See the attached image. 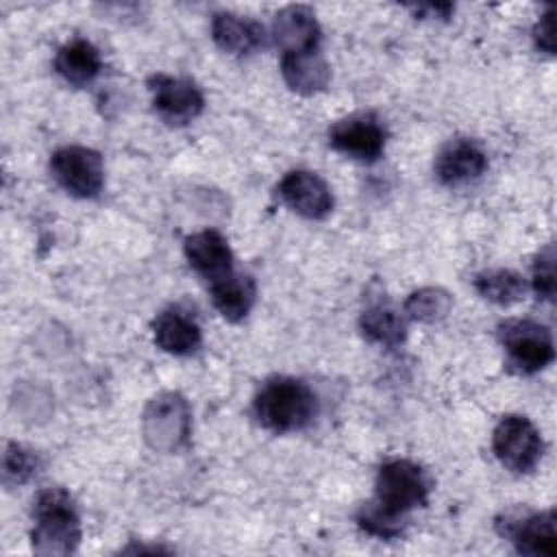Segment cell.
Instances as JSON below:
<instances>
[{
  "label": "cell",
  "mask_w": 557,
  "mask_h": 557,
  "mask_svg": "<svg viewBox=\"0 0 557 557\" xmlns=\"http://www.w3.org/2000/svg\"><path fill=\"white\" fill-rule=\"evenodd\" d=\"M429 476L409 459H389L381 463L374 481V500L366 503L359 513V527L376 537L389 540L400 535L411 509L426 505Z\"/></svg>",
  "instance_id": "1"
},
{
  "label": "cell",
  "mask_w": 557,
  "mask_h": 557,
  "mask_svg": "<svg viewBox=\"0 0 557 557\" xmlns=\"http://www.w3.org/2000/svg\"><path fill=\"white\" fill-rule=\"evenodd\" d=\"M255 416L261 426L274 433L307 429L318 413L313 389L294 376L268 379L255 396Z\"/></svg>",
  "instance_id": "2"
},
{
  "label": "cell",
  "mask_w": 557,
  "mask_h": 557,
  "mask_svg": "<svg viewBox=\"0 0 557 557\" xmlns=\"http://www.w3.org/2000/svg\"><path fill=\"white\" fill-rule=\"evenodd\" d=\"M35 527L30 544L37 555L63 557L72 555L81 542V518L72 496L61 487H48L33 503Z\"/></svg>",
  "instance_id": "3"
},
{
  "label": "cell",
  "mask_w": 557,
  "mask_h": 557,
  "mask_svg": "<svg viewBox=\"0 0 557 557\" xmlns=\"http://www.w3.org/2000/svg\"><path fill=\"white\" fill-rule=\"evenodd\" d=\"M141 426L148 446L159 453H176L187 444L191 431L187 400L176 392H161L146 405Z\"/></svg>",
  "instance_id": "4"
},
{
  "label": "cell",
  "mask_w": 557,
  "mask_h": 557,
  "mask_svg": "<svg viewBox=\"0 0 557 557\" xmlns=\"http://www.w3.org/2000/svg\"><path fill=\"white\" fill-rule=\"evenodd\" d=\"M492 450L496 459L516 474L531 472L542 459V435L524 416H505L492 435Z\"/></svg>",
  "instance_id": "5"
},
{
  "label": "cell",
  "mask_w": 557,
  "mask_h": 557,
  "mask_svg": "<svg viewBox=\"0 0 557 557\" xmlns=\"http://www.w3.org/2000/svg\"><path fill=\"white\" fill-rule=\"evenodd\" d=\"M54 181L76 198H94L104 185V163L98 150L87 146H63L50 157Z\"/></svg>",
  "instance_id": "6"
},
{
  "label": "cell",
  "mask_w": 557,
  "mask_h": 557,
  "mask_svg": "<svg viewBox=\"0 0 557 557\" xmlns=\"http://www.w3.org/2000/svg\"><path fill=\"white\" fill-rule=\"evenodd\" d=\"M500 342L507 361L516 372L533 374L555 359L550 331L531 320H509L500 324Z\"/></svg>",
  "instance_id": "7"
},
{
  "label": "cell",
  "mask_w": 557,
  "mask_h": 557,
  "mask_svg": "<svg viewBox=\"0 0 557 557\" xmlns=\"http://www.w3.org/2000/svg\"><path fill=\"white\" fill-rule=\"evenodd\" d=\"M148 89L152 94V109L168 124H187L205 109V96L191 78L152 74Z\"/></svg>",
  "instance_id": "8"
},
{
  "label": "cell",
  "mask_w": 557,
  "mask_h": 557,
  "mask_svg": "<svg viewBox=\"0 0 557 557\" xmlns=\"http://www.w3.org/2000/svg\"><path fill=\"white\" fill-rule=\"evenodd\" d=\"M387 133L372 113H357L335 122L329 131V144L357 161H376L385 150Z\"/></svg>",
  "instance_id": "9"
},
{
  "label": "cell",
  "mask_w": 557,
  "mask_h": 557,
  "mask_svg": "<svg viewBox=\"0 0 557 557\" xmlns=\"http://www.w3.org/2000/svg\"><path fill=\"white\" fill-rule=\"evenodd\" d=\"M276 194L294 213L307 220H322L333 211L331 187L309 170H292L276 185Z\"/></svg>",
  "instance_id": "10"
},
{
  "label": "cell",
  "mask_w": 557,
  "mask_h": 557,
  "mask_svg": "<svg viewBox=\"0 0 557 557\" xmlns=\"http://www.w3.org/2000/svg\"><path fill=\"white\" fill-rule=\"evenodd\" d=\"M433 170L442 185L459 187L476 181L487 170V157L474 139L457 137V139H450L437 152Z\"/></svg>",
  "instance_id": "11"
},
{
  "label": "cell",
  "mask_w": 557,
  "mask_h": 557,
  "mask_svg": "<svg viewBox=\"0 0 557 557\" xmlns=\"http://www.w3.org/2000/svg\"><path fill=\"white\" fill-rule=\"evenodd\" d=\"M507 535L520 555L555 557L557 555V516L553 509L529 513L522 518H505Z\"/></svg>",
  "instance_id": "12"
},
{
  "label": "cell",
  "mask_w": 557,
  "mask_h": 557,
  "mask_svg": "<svg viewBox=\"0 0 557 557\" xmlns=\"http://www.w3.org/2000/svg\"><path fill=\"white\" fill-rule=\"evenodd\" d=\"M272 39L283 50V54L318 50L320 24L315 13L302 4H289L281 9L272 20Z\"/></svg>",
  "instance_id": "13"
},
{
  "label": "cell",
  "mask_w": 557,
  "mask_h": 557,
  "mask_svg": "<svg viewBox=\"0 0 557 557\" xmlns=\"http://www.w3.org/2000/svg\"><path fill=\"white\" fill-rule=\"evenodd\" d=\"M183 248L189 265L211 283L233 272L231 246L218 231L207 228L200 233H191L185 237Z\"/></svg>",
  "instance_id": "14"
},
{
  "label": "cell",
  "mask_w": 557,
  "mask_h": 557,
  "mask_svg": "<svg viewBox=\"0 0 557 557\" xmlns=\"http://www.w3.org/2000/svg\"><path fill=\"white\" fill-rule=\"evenodd\" d=\"M154 344L170 355L185 357L200 348L202 333L194 318H189L181 309H165L157 315L152 324Z\"/></svg>",
  "instance_id": "15"
},
{
  "label": "cell",
  "mask_w": 557,
  "mask_h": 557,
  "mask_svg": "<svg viewBox=\"0 0 557 557\" xmlns=\"http://www.w3.org/2000/svg\"><path fill=\"white\" fill-rule=\"evenodd\" d=\"M281 74L287 87L296 94L311 96L324 91L331 81V67L320 50L292 52L281 57Z\"/></svg>",
  "instance_id": "16"
},
{
  "label": "cell",
  "mask_w": 557,
  "mask_h": 557,
  "mask_svg": "<svg viewBox=\"0 0 557 557\" xmlns=\"http://www.w3.org/2000/svg\"><path fill=\"white\" fill-rule=\"evenodd\" d=\"M211 37L215 46L228 54H248L263 44L265 30L250 17L237 13H215L211 20Z\"/></svg>",
  "instance_id": "17"
},
{
  "label": "cell",
  "mask_w": 557,
  "mask_h": 557,
  "mask_svg": "<svg viewBox=\"0 0 557 557\" xmlns=\"http://www.w3.org/2000/svg\"><path fill=\"white\" fill-rule=\"evenodd\" d=\"M54 70L65 83L83 87L100 74L102 59L98 48L87 39H72L57 50Z\"/></svg>",
  "instance_id": "18"
},
{
  "label": "cell",
  "mask_w": 557,
  "mask_h": 557,
  "mask_svg": "<svg viewBox=\"0 0 557 557\" xmlns=\"http://www.w3.org/2000/svg\"><path fill=\"white\" fill-rule=\"evenodd\" d=\"M257 298V285L248 274H235L211 283V302L218 313L228 322L244 320Z\"/></svg>",
  "instance_id": "19"
},
{
  "label": "cell",
  "mask_w": 557,
  "mask_h": 557,
  "mask_svg": "<svg viewBox=\"0 0 557 557\" xmlns=\"http://www.w3.org/2000/svg\"><path fill=\"white\" fill-rule=\"evenodd\" d=\"M359 326L370 342L381 344L385 348H396L407 337L405 318L387 302H372L370 307H366L361 311Z\"/></svg>",
  "instance_id": "20"
},
{
  "label": "cell",
  "mask_w": 557,
  "mask_h": 557,
  "mask_svg": "<svg viewBox=\"0 0 557 557\" xmlns=\"http://www.w3.org/2000/svg\"><path fill=\"white\" fill-rule=\"evenodd\" d=\"M474 287L476 292L500 307H509L516 305L524 298L527 294V283L524 278L513 272V270H505V268H496V270H485L481 274H476L474 278Z\"/></svg>",
  "instance_id": "21"
},
{
  "label": "cell",
  "mask_w": 557,
  "mask_h": 557,
  "mask_svg": "<svg viewBox=\"0 0 557 557\" xmlns=\"http://www.w3.org/2000/svg\"><path fill=\"white\" fill-rule=\"evenodd\" d=\"M450 305H453V298L446 289H442V287H422V289H416L407 296L403 309H405L407 318H411L416 322L435 324V322L446 318V313L450 311Z\"/></svg>",
  "instance_id": "22"
},
{
  "label": "cell",
  "mask_w": 557,
  "mask_h": 557,
  "mask_svg": "<svg viewBox=\"0 0 557 557\" xmlns=\"http://www.w3.org/2000/svg\"><path fill=\"white\" fill-rule=\"evenodd\" d=\"M37 468H39V459L33 450H28L26 446H22L17 442H9L4 446V455H2L4 485H9V487L24 485L26 481H30L37 474Z\"/></svg>",
  "instance_id": "23"
},
{
  "label": "cell",
  "mask_w": 557,
  "mask_h": 557,
  "mask_svg": "<svg viewBox=\"0 0 557 557\" xmlns=\"http://www.w3.org/2000/svg\"><path fill=\"white\" fill-rule=\"evenodd\" d=\"M531 285L537 298L548 302L555 298V248L550 244L535 257Z\"/></svg>",
  "instance_id": "24"
},
{
  "label": "cell",
  "mask_w": 557,
  "mask_h": 557,
  "mask_svg": "<svg viewBox=\"0 0 557 557\" xmlns=\"http://www.w3.org/2000/svg\"><path fill=\"white\" fill-rule=\"evenodd\" d=\"M553 17H555V11L553 7H548L540 20L535 22L533 26V39H535V46L546 52V54H553L555 52V28H553Z\"/></svg>",
  "instance_id": "25"
}]
</instances>
